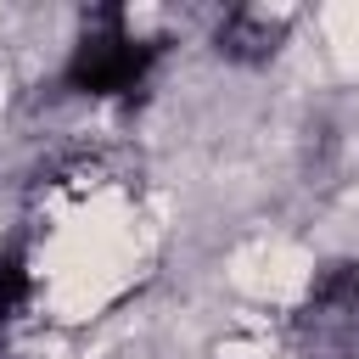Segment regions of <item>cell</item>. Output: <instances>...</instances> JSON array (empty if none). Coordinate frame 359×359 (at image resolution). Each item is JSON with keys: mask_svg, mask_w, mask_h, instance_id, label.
Instances as JSON below:
<instances>
[{"mask_svg": "<svg viewBox=\"0 0 359 359\" xmlns=\"http://www.w3.org/2000/svg\"><path fill=\"white\" fill-rule=\"evenodd\" d=\"M157 56L163 39H135L123 6H95L84 11V34L62 67V84L73 95H135L157 67Z\"/></svg>", "mask_w": 359, "mask_h": 359, "instance_id": "6da1fadb", "label": "cell"}, {"mask_svg": "<svg viewBox=\"0 0 359 359\" xmlns=\"http://www.w3.org/2000/svg\"><path fill=\"white\" fill-rule=\"evenodd\" d=\"M303 359H359V258L331 264L292 320Z\"/></svg>", "mask_w": 359, "mask_h": 359, "instance_id": "7a4b0ae2", "label": "cell"}, {"mask_svg": "<svg viewBox=\"0 0 359 359\" xmlns=\"http://www.w3.org/2000/svg\"><path fill=\"white\" fill-rule=\"evenodd\" d=\"M280 39H286V17H269V11H258V6H236V11H224L219 28H213V50H219L224 62H236V67L269 62V56L280 50Z\"/></svg>", "mask_w": 359, "mask_h": 359, "instance_id": "3957f363", "label": "cell"}, {"mask_svg": "<svg viewBox=\"0 0 359 359\" xmlns=\"http://www.w3.org/2000/svg\"><path fill=\"white\" fill-rule=\"evenodd\" d=\"M28 303H34V269H28L22 247H11V252H0V337L22 320Z\"/></svg>", "mask_w": 359, "mask_h": 359, "instance_id": "277c9868", "label": "cell"}]
</instances>
